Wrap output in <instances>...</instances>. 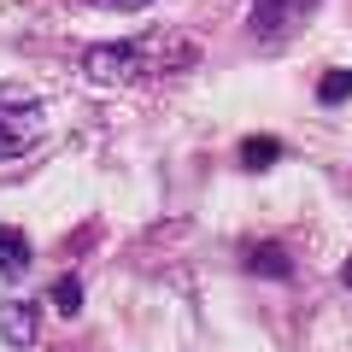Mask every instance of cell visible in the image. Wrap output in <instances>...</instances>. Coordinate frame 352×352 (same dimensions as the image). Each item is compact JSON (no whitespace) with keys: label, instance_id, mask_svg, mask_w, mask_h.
Wrapping results in <instances>:
<instances>
[{"label":"cell","instance_id":"30bf717a","mask_svg":"<svg viewBox=\"0 0 352 352\" xmlns=\"http://www.w3.org/2000/svg\"><path fill=\"white\" fill-rule=\"evenodd\" d=\"M82 6H94V12H141L153 0H82Z\"/></svg>","mask_w":352,"mask_h":352},{"label":"cell","instance_id":"8992f818","mask_svg":"<svg viewBox=\"0 0 352 352\" xmlns=\"http://www.w3.org/2000/svg\"><path fill=\"white\" fill-rule=\"evenodd\" d=\"M30 235L24 229H12V223H0V276H24L30 270Z\"/></svg>","mask_w":352,"mask_h":352},{"label":"cell","instance_id":"ba28073f","mask_svg":"<svg viewBox=\"0 0 352 352\" xmlns=\"http://www.w3.org/2000/svg\"><path fill=\"white\" fill-rule=\"evenodd\" d=\"M47 305H53L59 317H76V311H82V282H76V276H59V282L47 288Z\"/></svg>","mask_w":352,"mask_h":352},{"label":"cell","instance_id":"6da1fadb","mask_svg":"<svg viewBox=\"0 0 352 352\" xmlns=\"http://www.w3.org/2000/svg\"><path fill=\"white\" fill-rule=\"evenodd\" d=\"M200 59V41L188 30H141L124 41H100V47L82 53V76L100 88H135V82H159L176 76Z\"/></svg>","mask_w":352,"mask_h":352},{"label":"cell","instance_id":"8fae6325","mask_svg":"<svg viewBox=\"0 0 352 352\" xmlns=\"http://www.w3.org/2000/svg\"><path fill=\"white\" fill-rule=\"evenodd\" d=\"M340 276H346V288H352V258H346V264H340Z\"/></svg>","mask_w":352,"mask_h":352},{"label":"cell","instance_id":"5b68a950","mask_svg":"<svg viewBox=\"0 0 352 352\" xmlns=\"http://www.w3.org/2000/svg\"><path fill=\"white\" fill-rule=\"evenodd\" d=\"M241 264H247L252 276H270V282L294 276V252L282 247V241H252V247L241 252Z\"/></svg>","mask_w":352,"mask_h":352},{"label":"cell","instance_id":"7a4b0ae2","mask_svg":"<svg viewBox=\"0 0 352 352\" xmlns=\"http://www.w3.org/2000/svg\"><path fill=\"white\" fill-rule=\"evenodd\" d=\"M41 129H47V112H41L36 94H24V88H0V159L30 153L41 141Z\"/></svg>","mask_w":352,"mask_h":352},{"label":"cell","instance_id":"9c48e42d","mask_svg":"<svg viewBox=\"0 0 352 352\" xmlns=\"http://www.w3.org/2000/svg\"><path fill=\"white\" fill-rule=\"evenodd\" d=\"M352 100V71H323L317 76V106H340Z\"/></svg>","mask_w":352,"mask_h":352},{"label":"cell","instance_id":"3957f363","mask_svg":"<svg viewBox=\"0 0 352 352\" xmlns=\"http://www.w3.org/2000/svg\"><path fill=\"white\" fill-rule=\"evenodd\" d=\"M311 12V0H252V12H247V30L258 41H282L300 18Z\"/></svg>","mask_w":352,"mask_h":352},{"label":"cell","instance_id":"277c9868","mask_svg":"<svg viewBox=\"0 0 352 352\" xmlns=\"http://www.w3.org/2000/svg\"><path fill=\"white\" fill-rule=\"evenodd\" d=\"M0 335H6V352H30L36 346V305L30 300H6L0 305Z\"/></svg>","mask_w":352,"mask_h":352},{"label":"cell","instance_id":"52a82bcc","mask_svg":"<svg viewBox=\"0 0 352 352\" xmlns=\"http://www.w3.org/2000/svg\"><path fill=\"white\" fill-rule=\"evenodd\" d=\"M282 159V141L276 135H247L241 141V170H270Z\"/></svg>","mask_w":352,"mask_h":352}]
</instances>
